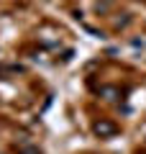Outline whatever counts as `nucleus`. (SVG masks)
<instances>
[{
	"label": "nucleus",
	"instance_id": "obj_1",
	"mask_svg": "<svg viewBox=\"0 0 146 154\" xmlns=\"http://www.w3.org/2000/svg\"><path fill=\"white\" fill-rule=\"evenodd\" d=\"M110 131H113V126H110V123H103V126L97 123V134H110Z\"/></svg>",
	"mask_w": 146,
	"mask_h": 154
}]
</instances>
